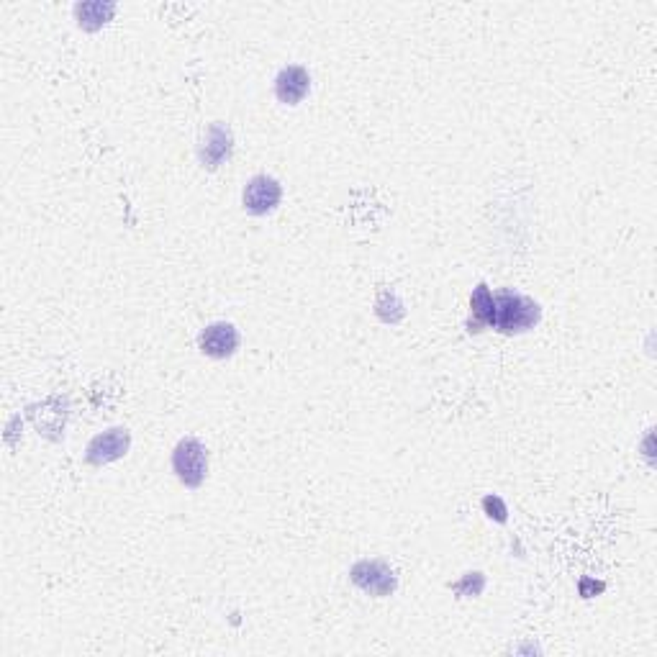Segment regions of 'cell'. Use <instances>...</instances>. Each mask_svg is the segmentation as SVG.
I'll return each instance as SVG.
<instances>
[{"label":"cell","instance_id":"cell-10","mask_svg":"<svg viewBox=\"0 0 657 657\" xmlns=\"http://www.w3.org/2000/svg\"><path fill=\"white\" fill-rule=\"evenodd\" d=\"M116 13V3H77L75 16L83 31H98L108 24Z\"/></svg>","mask_w":657,"mask_h":657},{"label":"cell","instance_id":"cell-9","mask_svg":"<svg viewBox=\"0 0 657 657\" xmlns=\"http://www.w3.org/2000/svg\"><path fill=\"white\" fill-rule=\"evenodd\" d=\"M496 319V301H493V293L486 283L475 285L473 296H470V319H468V332L480 334L483 329L493 326Z\"/></svg>","mask_w":657,"mask_h":657},{"label":"cell","instance_id":"cell-6","mask_svg":"<svg viewBox=\"0 0 657 657\" xmlns=\"http://www.w3.org/2000/svg\"><path fill=\"white\" fill-rule=\"evenodd\" d=\"M131 447V434L124 427H113L103 434H95L85 450V462L93 468H103L108 462H116L126 457Z\"/></svg>","mask_w":657,"mask_h":657},{"label":"cell","instance_id":"cell-8","mask_svg":"<svg viewBox=\"0 0 657 657\" xmlns=\"http://www.w3.org/2000/svg\"><path fill=\"white\" fill-rule=\"evenodd\" d=\"M308 90H311V75L301 65L283 67L275 77V95L285 106H298L308 95Z\"/></svg>","mask_w":657,"mask_h":657},{"label":"cell","instance_id":"cell-5","mask_svg":"<svg viewBox=\"0 0 657 657\" xmlns=\"http://www.w3.org/2000/svg\"><path fill=\"white\" fill-rule=\"evenodd\" d=\"M280 198H283V185L278 180L270 178V175H255L244 185L242 206L247 214L267 216L280 206Z\"/></svg>","mask_w":657,"mask_h":657},{"label":"cell","instance_id":"cell-12","mask_svg":"<svg viewBox=\"0 0 657 657\" xmlns=\"http://www.w3.org/2000/svg\"><path fill=\"white\" fill-rule=\"evenodd\" d=\"M486 588V575L483 573H465L462 575V581H457L452 586V591L462 598H478Z\"/></svg>","mask_w":657,"mask_h":657},{"label":"cell","instance_id":"cell-11","mask_svg":"<svg viewBox=\"0 0 657 657\" xmlns=\"http://www.w3.org/2000/svg\"><path fill=\"white\" fill-rule=\"evenodd\" d=\"M375 314L380 321H388V324H398V321L406 316V308H403L401 298L393 291H383L375 301Z\"/></svg>","mask_w":657,"mask_h":657},{"label":"cell","instance_id":"cell-4","mask_svg":"<svg viewBox=\"0 0 657 657\" xmlns=\"http://www.w3.org/2000/svg\"><path fill=\"white\" fill-rule=\"evenodd\" d=\"M234 154V134L226 124L216 121V124H208V129L203 131L201 142H198V160L206 170H219L224 162L231 160Z\"/></svg>","mask_w":657,"mask_h":657},{"label":"cell","instance_id":"cell-7","mask_svg":"<svg viewBox=\"0 0 657 657\" xmlns=\"http://www.w3.org/2000/svg\"><path fill=\"white\" fill-rule=\"evenodd\" d=\"M198 347L206 357L214 360H226L239 350V332L237 326L229 321H216L208 324L201 334H198Z\"/></svg>","mask_w":657,"mask_h":657},{"label":"cell","instance_id":"cell-2","mask_svg":"<svg viewBox=\"0 0 657 657\" xmlns=\"http://www.w3.org/2000/svg\"><path fill=\"white\" fill-rule=\"evenodd\" d=\"M172 473L185 488L196 491L206 483L208 475V452L201 439L185 437L180 439L178 447L172 450Z\"/></svg>","mask_w":657,"mask_h":657},{"label":"cell","instance_id":"cell-13","mask_svg":"<svg viewBox=\"0 0 657 657\" xmlns=\"http://www.w3.org/2000/svg\"><path fill=\"white\" fill-rule=\"evenodd\" d=\"M483 511H486L491 519H496L498 524H504V521L509 519V509H506V504L501 501V496H486V498H483Z\"/></svg>","mask_w":657,"mask_h":657},{"label":"cell","instance_id":"cell-3","mask_svg":"<svg viewBox=\"0 0 657 657\" xmlns=\"http://www.w3.org/2000/svg\"><path fill=\"white\" fill-rule=\"evenodd\" d=\"M350 581L355 583L360 591H365L367 596L385 598L393 596L398 588V578L393 573V568L383 560H360V563L352 565L350 570Z\"/></svg>","mask_w":657,"mask_h":657},{"label":"cell","instance_id":"cell-1","mask_svg":"<svg viewBox=\"0 0 657 657\" xmlns=\"http://www.w3.org/2000/svg\"><path fill=\"white\" fill-rule=\"evenodd\" d=\"M496 301V319H493V329L501 334H524L539 324L542 319V308L534 298L521 296L516 291H498L493 296Z\"/></svg>","mask_w":657,"mask_h":657}]
</instances>
